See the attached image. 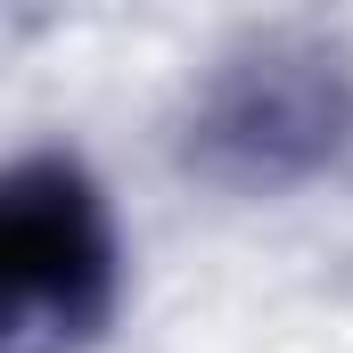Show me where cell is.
Masks as SVG:
<instances>
[{
  "label": "cell",
  "mask_w": 353,
  "mask_h": 353,
  "mask_svg": "<svg viewBox=\"0 0 353 353\" xmlns=\"http://www.w3.org/2000/svg\"><path fill=\"white\" fill-rule=\"evenodd\" d=\"M8 353H74L115 312V222L74 157H25L0 189Z\"/></svg>",
  "instance_id": "6da1fadb"
},
{
  "label": "cell",
  "mask_w": 353,
  "mask_h": 353,
  "mask_svg": "<svg viewBox=\"0 0 353 353\" xmlns=\"http://www.w3.org/2000/svg\"><path fill=\"white\" fill-rule=\"evenodd\" d=\"M205 140L239 148L247 173H296V165H312L337 140V107H329L321 74H304L288 58H263V66H247L222 90V115H214Z\"/></svg>",
  "instance_id": "7a4b0ae2"
}]
</instances>
